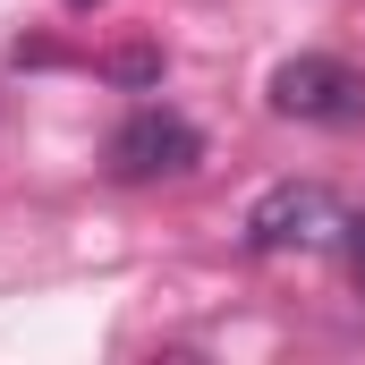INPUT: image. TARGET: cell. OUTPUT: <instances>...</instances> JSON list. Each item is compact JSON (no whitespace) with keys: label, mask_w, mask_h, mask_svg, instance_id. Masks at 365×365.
<instances>
[{"label":"cell","mask_w":365,"mask_h":365,"mask_svg":"<svg viewBox=\"0 0 365 365\" xmlns=\"http://www.w3.org/2000/svg\"><path fill=\"white\" fill-rule=\"evenodd\" d=\"M340 238V204H331V187L323 179H280L255 195V212H247V247L255 255H314V247H331Z\"/></svg>","instance_id":"obj_1"},{"label":"cell","mask_w":365,"mask_h":365,"mask_svg":"<svg viewBox=\"0 0 365 365\" xmlns=\"http://www.w3.org/2000/svg\"><path fill=\"white\" fill-rule=\"evenodd\" d=\"M272 110L314 119V128H349V119H365V77L331 51H297V60L272 68Z\"/></svg>","instance_id":"obj_2"},{"label":"cell","mask_w":365,"mask_h":365,"mask_svg":"<svg viewBox=\"0 0 365 365\" xmlns=\"http://www.w3.org/2000/svg\"><path fill=\"white\" fill-rule=\"evenodd\" d=\"M195 162H204V136L187 128L179 110H136L110 136V170L119 179H187Z\"/></svg>","instance_id":"obj_3"},{"label":"cell","mask_w":365,"mask_h":365,"mask_svg":"<svg viewBox=\"0 0 365 365\" xmlns=\"http://www.w3.org/2000/svg\"><path fill=\"white\" fill-rule=\"evenodd\" d=\"M340 255H349V280L365 297V212H340Z\"/></svg>","instance_id":"obj_4"},{"label":"cell","mask_w":365,"mask_h":365,"mask_svg":"<svg viewBox=\"0 0 365 365\" xmlns=\"http://www.w3.org/2000/svg\"><path fill=\"white\" fill-rule=\"evenodd\" d=\"M68 9H93V0H68Z\"/></svg>","instance_id":"obj_5"}]
</instances>
